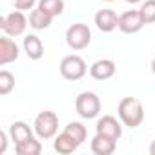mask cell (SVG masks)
<instances>
[{
  "label": "cell",
  "instance_id": "obj_23",
  "mask_svg": "<svg viewBox=\"0 0 155 155\" xmlns=\"http://www.w3.org/2000/svg\"><path fill=\"white\" fill-rule=\"evenodd\" d=\"M8 137H9V133L0 131V153H4L6 148H8Z\"/></svg>",
  "mask_w": 155,
  "mask_h": 155
},
{
  "label": "cell",
  "instance_id": "obj_13",
  "mask_svg": "<svg viewBox=\"0 0 155 155\" xmlns=\"http://www.w3.org/2000/svg\"><path fill=\"white\" fill-rule=\"evenodd\" d=\"M24 53L31 60H40L44 55V44L37 35H26L24 37Z\"/></svg>",
  "mask_w": 155,
  "mask_h": 155
},
{
  "label": "cell",
  "instance_id": "obj_17",
  "mask_svg": "<svg viewBox=\"0 0 155 155\" xmlns=\"http://www.w3.org/2000/svg\"><path fill=\"white\" fill-rule=\"evenodd\" d=\"M15 151H17V155H38L42 151V144L35 137H31L24 142L15 144Z\"/></svg>",
  "mask_w": 155,
  "mask_h": 155
},
{
  "label": "cell",
  "instance_id": "obj_12",
  "mask_svg": "<svg viewBox=\"0 0 155 155\" xmlns=\"http://www.w3.org/2000/svg\"><path fill=\"white\" fill-rule=\"evenodd\" d=\"M115 148H117V140L102 133H95V137L91 139V151L95 155H111Z\"/></svg>",
  "mask_w": 155,
  "mask_h": 155
},
{
  "label": "cell",
  "instance_id": "obj_19",
  "mask_svg": "<svg viewBox=\"0 0 155 155\" xmlns=\"http://www.w3.org/2000/svg\"><path fill=\"white\" fill-rule=\"evenodd\" d=\"M64 131L69 133L79 144H82V142L86 140V137H88V130H86V126H84L82 122H69V124L64 128Z\"/></svg>",
  "mask_w": 155,
  "mask_h": 155
},
{
  "label": "cell",
  "instance_id": "obj_24",
  "mask_svg": "<svg viewBox=\"0 0 155 155\" xmlns=\"http://www.w3.org/2000/svg\"><path fill=\"white\" fill-rule=\"evenodd\" d=\"M150 153H151V155H155V140L150 144Z\"/></svg>",
  "mask_w": 155,
  "mask_h": 155
},
{
  "label": "cell",
  "instance_id": "obj_26",
  "mask_svg": "<svg viewBox=\"0 0 155 155\" xmlns=\"http://www.w3.org/2000/svg\"><path fill=\"white\" fill-rule=\"evenodd\" d=\"M151 71H153V75H155V58L151 60Z\"/></svg>",
  "mask_w": 155,
  "mask_h": 155
},
{
  "label": "cell",
  "instance_id": "obj_1",
  "mask_svg": "<svg viewBox=\"0 0 155 155\" xmlns=\"http://www.w3.org/2000/svg\"><path fill=\"white\" fill-rule=\"evenodd\" d=\"M117 113H119L120 122L128 128H137L144 120V108L137 97H124L119 102Z\"/></svg>",
  "mask_w": 155,
  "mask_h": 155
},
{
  "label": "cell",
  "instance_id": "obj_22",
  "mask_svg": "<svg viewBox=\"0 0 155 155\" xmlns=\"http://www.w3.org/2000/svg\"><path fill=\"white\" fill-rule=\"evenodd\" d=\"M37 4V0H15V9L18 11H29Z\"/></svg>",
  "mask_w": 155,
  "mask_h": 155
},
{
  "label": "cell",
  "instance_id": "obj_15",
  "mask_svg": "<svg viewBox=\"0 0 155 155\" xmlns=\"http://www.w3.org/2000/svg\"><path fill=\"white\" fill-rule=\"evenodd\" d=\"M9 139L15 142V144H18V142H24V140H28V139H31L33 137V130L29 128V124H26L24 120H15L11 126H9Z\"/></svg>",
  "mask_w": 155,
  "mask_h": 155
},
{
  "label": "cell",
  "instance_id": "obj_18",
  "mask_svg": "<svg viewBox=\"0 0 155 155\" xmlns=\"http://www.w3.org/2000/svg\"><path fill=\"white\" fill-rule=\"evenodd\" d=\"M38 8L55 18L64 13V0H38Z\"/></svg>",
  "mask_w": 155,
  "mask_h": 155
},
{
  "label": "cell",
  "instance_id": "obj_27",
  "mask_svg": "<svg viewBox=\"0 0 155 155\" xmlns=\"http://www.w3.org/2000/svg\"><path fill=\"white\" fill-rule=\"evenodd\" d=\"M104 2H113V0H104Z\"/></svg>",
  "mask_w": 155,
  "mask_h": 155
},
{
  "label": "cell",
  "instance_id": "obj_8",
  "mask_svg": "<svg viewBox=\"0 0 155 155\" xmlns=\"http://www.w3.org/2000/svg\"><path fill=\"white\" fill-rule=\"evenodd\" d=\"M97 133H102L106 137H111L115 140H119L122 137V126L120 122L113 117V115H104L97 120V126H95Z\"/></svg>",
  "mask_w": 155,
  "mask_h": 155
},
{
  "label": "cell",
  "instance_id": "obj_11",
  "mask_svg": "<svg viewBox=\"0 0 155 155\" xmlns=\"http://www.w3.org/2000/svg\"><path fill=\"white\" fill-rule=\"evenodd\" d=\"M18 58V46L17 42L4 35L2 38H0V66H6V64H11Z\"/></svg>",
  "mask_w": 155,
  "mask_h": 155
},
{
  "label": "cell",
  "instance_id": "obj_6",
  "mask_svg": "<svg viewBox=\"0 0 155 155\" xmlns=\"http://www.w3.org/2000/svg\"><path fill=\"white\" fill-rule=\"evenodd\" d=\"M28 24H29V18L24 15V11H18V9L0 18V28H2V31L8 37H20V35H24Z\"/></svg>",
  "mask_w": 155,
  "mask_h": 155
},
{
  "label": "cell",
  "instance_id": "obj_14",
  "mask_svg": "<svg viewBox=\"0 0 155 155\" xmlns=\"http://www.w3.org/2000/svg\"><path fill=\"white\" fill-rule=\"evenodd\" d=\"M79 146H81V144L77 142L69 133H66V131L58 133V135L55 137V140H53V148H55V151H58V153H62V155H69V153H73Z\"/></svg>",
  "mask_w": 155,
  "mask_h": 155
},
{
  "label": "cell",
  "instance_id": "obj_10",
  "mask_svg": "<svg viewBox=\"0 0 155 155\" xmlns=\"http://www.w3.org/2000/svg\"><path fill=\"white\" fill-rule=\"evenodd\" d=\"M95 26L102 33H111L119 28V15L113 9H101L95 13Z\"/></svg>",
  "mask_w": 155,
  "mask_h": 155
},
{
  "label": "cell",
  "instance_id": "obj_3",
  "mask_svg": "<svg viewBox=\"0 0 155 155\" xmlns=\"http://www.w3.org/2000/svg\"><path fill=\"white\" fill-rule=\"evenodd\" d=\"M91 42V29L82 24V22H75L66 29V44L75 49V51H81L84 48H88Z\"/></svg>",
  "mask_w": 155,
  "mask_h": 155
},
{
  "label": "cell",
  "instance_id": "obj_21",
  "mask_svg": "<svg viewBox=\"0 0 155 155\" xmlns=\"http://www.w3.org/2000/svg\"><path fill=\"white\" fill-rule=\"evenodd\" d=\"M139 11L142 15L144 24H153L155 22V0H146V2H142Z\"/></svg>",
  "mask_w": 155,
  "mask_h": 155
},
{
  "label": "cell",
  "instance_id": "obj_25",
  "mask_svg": "<svg viewBox=\"0 0 155 155\" xmlns=\"http://www.w3.org/2000/svg\"><path fill=\"white\" fill-rule=\"evenodd\" d=\"M128 4H139V2H142V0H126Z\"/></svg>",
  "mask_w": 155,
  "mask_h": 155
},
{
  "label": "cell",
  "instance_id": "obj_7",
  "mask_svg": "<svg viewBox=\"0 0 155 155\" xmlns=\"http://www.w3.org/2000/svg\"><path fill=\"white\" fill-rule=\"evenodd\" d=\"M144 26L146 24H144L139 9H130V11H124L122 15H119V29L126 35L139 33Z\"/></svg>",
  "mask_w": 155,
  "mask_h": 155
},
{
  "label": "cell",
  "instance_id": "obj_20",
  "mask_svg": "<svg viewBox=\"0 0 155 155\" xmlns=\"http://www.w3.org/2000/svg\"><path fill=\"white\" fill-rule=\"evenodd\" d=\"M15 88V77L13 73L2 69L0 71V95H9Z\"/></svg>",
  "mask_w": 155,
  "mask_h": 155
},
{
  "label": "cell",
  "instance_id": "obj_2",
  "mask_svg": "<svg viewBox=\"0 0 155 155\" xmlns=\"http://www.w3.org/2000/svg\"><path fill=\"white\" fill-rule=\"evenodd\" d=\"M33 130H35V133H37V137L40 140H49V139L57 137V131H58V117L53 111L44 110V111H40L35 117Z\"/></svg>",
  "mask_w": 155,
  "mask_h": 155
},
{
  "label": "cell",
  "instance_id": "obj_5",
  "mask_svg": "<svg viewBox=\"0 0 155 155\" xmlns=\"http://www.w3.org/2000/svg\"><path fill=\"white\" fill-rule=\"evenodd\" d=\"M75 110L82 119H95L101 113V99L93 91H82L75 101Z\"/></svg>",
  "mask_w": 155,
  "mask_h": 155
},
{
  "label": "cell",
  "instance_id": "obj_4",
  "mask_svg": "<svg viewBox=\"0 0 155 155\" xmlns=\"http://www.w3.org/2000/svg\"><path fill=\"white\" fill-rule=\"evenodd\" d=\"M58 69H60V75L66 81H81L82 77L88 73V66H86L84 58L79 57V55L64 57L60 66H58Z\"/></svg>",
  "mask_w": 155,
  "mask_h": 155
},
{
  "label": "cell",
  "instance_id": "obj_16",
  "mask_svg": "<svg viewBox=\"0 0 155 155\" xmlns=\"http://www.w3.org/2000/svg\"><path fill=\"white\" fill-rule=\"evenodd\" d=\"M51 22H53V17L48 15V13H46L44 9H40V8H37V9H33V11L29 13V26H31L33 29H37V31L48 29V28L51 26Z\"/></svg>",
  "mask_w": 155,
  "mask_h": 155
},
{
  "label": "cell",
  "instance_id": "obj_9",
  "mask_svg": "<svg viewBox=\"0 0 155 155\" xmlns=\"http://www.w3.org/2000/svg\"><path fill=\"white\" fill-rule=\"evenodd\" d=\"M115 71H117V66L111 58H101L90 66V75L95 81H108L115 75Z\"/></svg>",
  "mask_w": 155,
  "mask_h": 155
}]
</instances>
